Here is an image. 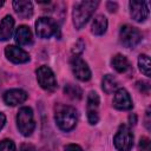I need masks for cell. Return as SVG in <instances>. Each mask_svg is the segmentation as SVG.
I'll return each mask as SVG.
<instances>
[{
    "instance_id": "484cf974",
    "label": "cell",
    "mask_w": 151,
    "mask_h": 151,
    "mask_svg": "<svg viewBox=\"0 0 151 151\" xmlns=\"http://www.w3.org/2000/svg\"><path fill=\"white\" fill-rule=\"evenodd\" d=\"M19 151H37V149H35L32 144L24 143V144H21V146H20V150H19Z\"/></svg>"
},
{
    "instance_id": "ffe728a7",
    "label": "cell",
    "mask_w": 151,
    "mask_h": 151,
    "mask_svg": "<svg viewBox=\"0 0 151 151\" xmlns=\"http://www.w3.org/2000/svg\"><path fill=\"white\" fill-rule=\"evenodd\" d=\"M64 92L65 94H67V97H70L71 99L74 100H79L83 97V91L79 86L74 85V84H67L64 87Z\"/></svg>"
},
{
    "instance_id": "4316f807",
    "label": "cell",
    "mask_w": 151,
    "mask_h": 151,
    "mask_svg": "<svg viewBox=\"0 0 151 151\" xmlns=\"http://www.w3.org/2000/svg\"><path fill=\"white\" fill-rule=\"evenodd\" d=\"M65 151H83V149L77 144H68L65 146Z\"/></svg>"
},
{
    "instance_id": "2e32d148",
    "label": "cell",
    "mask_w": 151,
    "mask_h": 151,
    "mask_svg": "<svg viewBox=\"0 0 151 151\" xmlns=\"http://www.w3.org/2000/svg\"><path fill=\"white\" fill-rule=\"evenodd\" d=\"M14 27V19L11 15H6L0 22V40L6 41L11 38Z\"/></svg>"
},
{
    "instance_id": "f1b7e54d",
    "label": "cell",
    "mask_w": 151,
    "mask_h": 151,
    "mask_svg": "<svg viewBox=\"0 0 151 151\" xmlns=\"http://www.w3.org/2000/svg\"><path fill=\"white\" fill-rule=\"evenodd\" d=\"M145 126L146 129L150 131L151 130V126H150V109L146 110V114H145Z\"/></svg>"
},
{
    "instance_id": "603a6c76",
    "label": "cell",
    "mask_w": 151,
    "mask_h": 151,
    "mask_svg": "<svg viewBox=\"0 0 151 151\" xmlns=\"http://www.w3.org/2000/svg\"><path fill=\"white\" fill-rule=\"evenodd\" d=\"M139 151H151V143L150 139L146 137H142L139 140Z\"/></svg>"
},
{
    "instance_id": "d4e9b609",
    "label": "cell",
    "mask_w": 151,
    "mask_h": 151,
    "mask_svg": "<svg viewBox=\"0 0 151 151\" xmlns=\"http://www.w3.org/2000/svg\"><path fill=\"white\" fill-rule=\"evenodd\" d=\"M84 47H85V44H84V41H83L81 39H79V40L76 42V45H74V48H73L72 51H73V53H76V55H78V54H80V53L83 52Z\"/></svg>"
},
{
    "instance_id": "ac0fdd59",
    "label": "cell",
    "mask_w": 151,
    "mask_h": 151,
    "mask_svg": "<svg viewBox=\"0 0 151 151\" xmlns=\"http://www.w3.org/2000/svg\"><path fill=\"white\" fill-rule=\"evenodd\" d=\"M107 28V19L104 15H97L91 26V31L94 35H103Z\"/></svg>"
},
{
    "instance_id": "5bb4252c",
    "label": "cell",
    "mask_w": 151,
    "mask_h": 151,
    "mask_svg": "<svg viewBox=\"0 0 151 151\" xmlns=\"http://www.w3.org/2000/svg\"><path fill=\"white\" fill-rule=\"evenodd\" d=\"M13 8L15 13L22 19H28L33 14V5L28 0H14Z\"/></svg>"
},
{
    "instance_id": "7c38bea8",
    "label": "cell",
    "mask_w": 151,
    "mask_h": 151,
    "mask_svg": "<svg viewBox=\"0 0 151 151\" xmlns=\"http://www.w3.org/2000/svg\"><path fill=\"white\" fill-rule=\"evenodd\" d=\"M5 54L7 59L14 64H24L29 60V55L27 52L21 50L20 47H17L14 45H9L5 48Z\"/></svg>"
},
{
    "instance_id": "f546056e",
    "label": "cell",
    "mask_w": 151,
    "mask_h": 151,
    "mask_svg": "<svg viewBox=\"0 0 151 151\" xmlns=\"http://www.w3.org/2000/svg\"><path fill=\"white\" fill-rule=\"evenodd\" d=\"M5 123H6V117H5V114L2 112H0V130L4 127Z\"/></svg>"
},
{
    "instance_id": "9a60e30c",
    "label": "cell",
    "mask_w": 151,
    "mask_h": 151,
    "mask_svg": "<svg viewBox=\"0 0 151 151\" xmlns=\"http://www.w3.org/2000/svg\"><path fill=\"white\" fill-rule=\"evenodd\" d=\"M14 39H15V42L19 44L20 46H27V45H31L32 41H33V38H32V32L31 29L25 26V25H21L17 28L15 31V34H14Z\"/></svg>"
},
{
    "instance_id": "277c9868",
    "label": "cell",
    "mask_w": 151,
    "mask_h": 151,
    "mask_svg": "<svg viewBox=\"0 0 151 151\" xmlns=\"http://www.w3.org/2000/svg\"><path fill=\"white\" fill-rule=\"evenodd\" d=\"M119 41L124 47L133 48L142 41V33L133 26L124 25L119 31Z\"/></svg>"
},
{
    "instance_id": "7a4b0ae2",
    "label": "cell",
    "mask_w": 151,
    "mask_h": 151,
    "mask_svg": "<svg viewBox=\"0 0 151 151\" xmlns=\"http://www.w3.org/2000/svg\"><path fill=\"white\" fill-rule=\"evenodd\" d=\"M99 5V1H80L77 2L73 7V24L77 29H81L85 24L88 21V19L94 13L97 6Z\"/></svg>"
},
{
    "instance_id": "3957f363",
    "label": "cell",
    "mask_w": 151,
    "mask_h": 151,
    "mask_svg": "<svg viewBox=\"0 0 151 151\" xmlns=\"http://www.w3.org/2000/svg\"><path fill=\"white\" fill-rule=\"evenodd\" d=\"M17 125L21 134L25 137H28L32 134L35 127V122L33 118V111L31 107L24 106L19 110L17 114Z\"/></svg>"
},
{
    "instance_id": "83f0119b",
    "label": "cell",
    "mask_w": 151,
    "mask_h": 151,
    "mask_svg": "<svg viewBox=\"0 0 151 151\" xmlns=\"http://www.w3.org/2000/svg\"><path fill=\"white\" fill-rule=\"evenodd\" d=\"M106 7H107V9H109L110 12H116V11H117V8H118V5H117V2L109 1V2L106 4Z\"/></svg>"
},
{
    "instance_id": "4dcf8cb0",
    "label": "cell",
    "mask_w": 151,
    "mask_h": 151,
    "mask_svg": "<svg viewBox=\"0 0 151 151\" xmlns=\"http://www.w3.org/2000/svg\"><path fill=\"white\" fill-rule=\"evenodd\" d=\"M2 5H4V1H2V0H0V7H1Z\"/></svg>"
},
{
    "instance_id": "8992f818",
    "label": "cell",
    "mask_w": 151,
    "mask_h": 151,
    "mask_svg": "<svg viewBox=\"0 0 151 151\" xmlns=\"http://www.w3.org/2000/svg\"><path fill=\"white\" fill-rule=\"evenodd\" d=\"M37 80H38L39 85L41 86V88H44L48 92H53L58 87L54 73L48 66L44 65L37 70Z\"/></svg>"
},
{
    "instance_id": "6da1fadb",
    "label": "cell",
    "mask_w": 151,
    "mask_h": 151,
    "mask_svg": "<svg viewBox=\"0 0 151 151\" xmlns=\"http://www.w3.org/2000/svg\"><path fill=\"white\" fill-rule=\"evenodd\" d=\"M54 119L58 127L63 131H71L76 127L78 114L77 110L70 105L57 104L54 107Z\"/></svg>"
},
{
    "instance_id": "30bf717a",
    "label": "cell",
    "mask_w": 151,
    "mask_h": 151,
    "mask_svg": "<svg viewBox=\"0 0 151 151\" xmlns=\"http://www.w3.org/2000/svg\"><path fill=\"white\" fill-rule=\"evenodd\" d=\"M130 14L134 21H145L149 17L147 1H130Z\"/></svg>"
},
{
    "instance_id": "e0dca14e",
    "label": "cell",
    "mask_w": 151,
    "mask_h": 151,
    "mask_svg": "<svg viewBox=\"0 0 151 151\" xmlns=\"http://www.w3.org/2000/svg\"><path fill=\"white\" fill-rule=\"evenodd\" d=\"M111 65L112 67L119 72V73H125L130 70V64H129V60L126 59L125 55L123 54H116L112 60H111Z\"/></svg>"
},
{
    "instance_id": "5b68a950",
    "label": "cell",
    "mask_w": 151,
    "mask_h": 151,
    "mask_svg": "<svg viewBox=\"0 0 151 151\" xmlns=\"http://www.w3.org/2000/svg\"><path fill=\"white\" fill-rule=\"evenodd\" d=\"M113 144L118 151H130L133 146V134L129 126L120 125L113 138Z\"/></svg>"
},
{
    "instance_id": "d6986e66",
    "label": "cell",
    "mask_w": 151,
    "mask_h": 151,
    "mask_svg": "<svg viewBox=\"0 0 151 151\" xmlns=\"http://www.w3.org/2000/svg\"><path fill=\"white\" fill-rule=\"evenodd\" d=\"M101 87H103V91H104L105 93L110 94V93H112V92H114V91L118 90V81H117V79H116L113 76L106 74V76H104V78H103Z\"/></svg>"
},
{
    "instance_id": "4fadbf2b",
    "label": "cell",
    "mask_w": 151,
    "mask_h": 151,
    "mask_svg": "<svg viewBox=\"0 0 151 151\" xmlns=\"http://www.w3.org/2000/svg\"><path fill=\"white\" fill-rule=\"evenodd\" d=\"M27 93L24 90L20 88H12L5 92L4 94V101L9 106H15L21 103H24L27 99Z\"/></svg>"
},
{
    "instance_id": "cb8c5ba5",
    "label": "cell",
    "mask_w": 151,
    "mask_h": 151,
    "mask_svg": "<svg viewBox=\"0 0 151 151\" xmlns=\"http://www.w3.org/2000/svg\"><path fill=\"white\" fill-rule=\"evenodd\" d=\"M137 88L140 91V92H144V93H149L150 91V84L146 83V81H137Z\"/></svg>"
},
{
    "instance_id": "52a82bcc",
    "label": "cell",
    "mask_w": 151,
    "mask_h": 151,
    "mask_svg": "<svg viewBox=\"0 0 151 151\" xmlns=\"http://www.w3.org/2000/svg\"><path fill=\"white\" fill-rule=\"evenodd\" d=\"M57 29H58L57 22L51 18L42 17V18H39L35 22V32L40 38H44V39L50 38L57 33Z\"/></svg>"
},
{
    "instance_id": "7402d4cb",
    "label": "cell",
    "mask_w": 151,
    "mask_h": 151,
    "mask_svg": "<svg viewBox=\"0 0 151 151\" xmlns=\"http://www.w3.org/2000/svg\"><path fill=\"white\" fill-rule=\"evenodd\" d=\"M0 151H15V144L11 139H4L0 142Z\"/></svg>"
},
{
    "instance_id": "44dd1931",
    "label": "cell",
    "mask_w": 151,
    "mask_h": 151,
    "mask_svg": "<svg viewBox=\"0 0 151 151\" xmlns=\"http://www.w3.org/2000/svg\"><path fill=\"white\" fill-rule=\"evenodd\" d=\"M138 65H139L140 72L144 76L150 77V67H151V64H150V58L146 54H140L139 55V58H138Z\"/></svg>"
},
{
    "instance_id": "ba28073f",
    "label": "cell",
    "mask_w": 151,
    "mask_h": 151,
    "mask_svg": "<svg viewBox=\"0 0 151 151\" xmlns=\"http://www.w3.org/2000/svg\"><path fill=\"white\" fill-rule=\"evenodd\" d=\"M70 63H71L72 72L77 79L81 81H87L91 79V70L85 63V60H83L79 55H73Z\"/></svg>"
},
{
    "instance_id": "8fae6325",
    "label": "cell",
    "mask_w": 151,
    "mask_h": 151,
    "mask_svg": "<svg viewBox=\"0 0 151 151\" xmlns=\"http://www.w3.org/2000/svg\"><path fill=\"white\" fill-rule=\"evenodd\" d=\"M113 106L120 111H127L132 109V99L125 88H118L116 91L113 97Z\"/></svg>"
},
{
    "instance_id": "9c48e42d",
    "label": "cell",
    "mask_w": 151,
    "mask_h": 151,
    "mask_svg": "<svg viewBox=\"0 0 151 151\" xmlns=\"http://www.w3.org/2000/svg\"><path fill=\"white\" fill-rule=\"evenodd\" d=\"M87 120L91 125H94L98 123L99 120V113H98V109H99V96L94 92L91 91L87 96Z\"/></svg>"
}]
</instances>
